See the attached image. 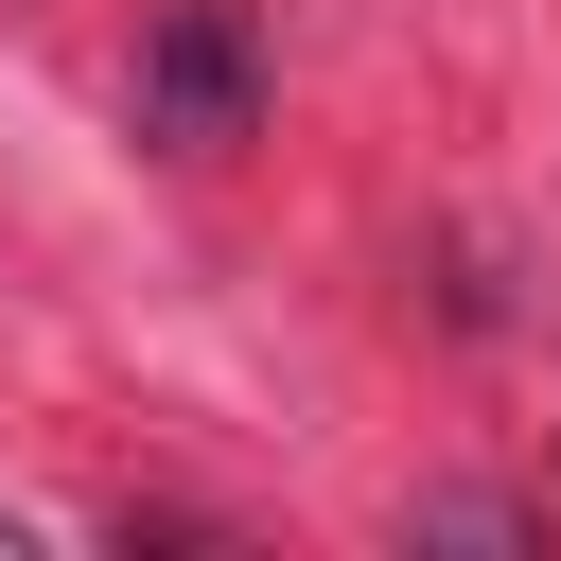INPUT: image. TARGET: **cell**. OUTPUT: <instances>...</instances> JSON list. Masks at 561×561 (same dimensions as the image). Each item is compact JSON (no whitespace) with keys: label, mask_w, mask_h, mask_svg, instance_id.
I'll use <instances>...</instances> for the list:
<instances>
[{"label":"cell","mask_w":561,"mask_h":561,"mask_svg":"<svg viewBox=\"0 0 561 561\" xmlns=\"http://www.w3.org/2000/svg\"><path fill=\"white\" fill-rule=\"evenodd\" d=\"M123 105H140V140H175V158H228V140H245V105H263V53H245V0H175V18L140 35Z\"/></svg>","instance_id":"obj_1"}]
</instances>
